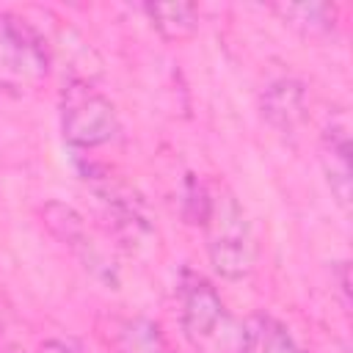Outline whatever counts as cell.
<instances>
[{
	"label": "cell",
	"mask_w": 353,
	"mask_h": 353,
	"mask_svg": "<svg viewBox=\"0 0 353 353\" xmlns=\"http://www.w3.org/2000/svg\"><path fill=\"white\" fill-rule=\"evenodd\" d=\"M179 323L182 334L196 353H243L245 350V323H240L215 287L196 270H182L179 276Z\"/></svg>",
	"instance_id": "6da1fadb"
},
{
	"label": "cell",
	"mask_w": 353,
	"mask_h": 353,
	"mask_svg": "<svg viewBox=\"0 0 353 353\" xmlns=\"http://www.w3.org/2000/svg\"><path fill=\"white\" fill-rule=\"evenodd\" d=\"M207 234V254L223 279H243L256 262V240L245 210L232 190H210V207L201 221Z\"/></svg>",
	"instance_id": "7a4b0ae2"
},
{
	"label": "cell",
	"mask_w": 353,
	"mask_h": 353,
	"mask_svg": "<svg viewBox=\"0 0 353 353\" xmlns=\"http://www.w3.org/2000/svg\"><path fill=\"white\" fill-rule=\"evenodd\" d=\"M61 130L69 146L94 149L116 138L119 113L113 102L83 80H72L61 91Z\"/></svg>",
	"instance_id": "3957f363"
},
{
	"label": "cell",
	"mask_w": 353,
	"mask_h": 353,
	"mask_svg": "<svg viewBox=\"0 0 353 353\" xmlns=\"http://www.w3.org/2000/svg\"><path fill=\"white\" fill-rule=\"evenodd\" d=\"M47 72L50 58L39 33L14 14H0V91H33L47 80Z\"/></svg>",
	"instance_id": "277c9868"
},
{
	"label": "cell",
	"mask_w": 353,
	"mask_h": 353,
	"mask_svg": "<svg viewBox=\"0 0 353 353\" xmlns=\"http://www.w3.org/2000/svg\"><path fill=\"white\" fill-rule=\"evenodd\" d=\"M323 168L328 188L339 207H350V124L347 116L339 113L328 121L323 132Z\"/></svg>",
	"instance_id": "5b68a950"
},
{
	"label": "cell",
	"mask_w": 353,
	"mask_h": 353,
	"mask_svg": "<svg viewBox=\"0 0 353 353\" xmlns=\"http://www.w3.org/2000/svg\"><path fill=\"white\" fill-rule=\"evenodd\" d=\"M41 218H44V226L85 262V268H91L97 273L102 270V259H99L97 248L91 245V237L85 232V221L74 207H69L63 201H50V204H44Z\"/></svg>",
	"instance_id": "8992f818"
},
{
	"label": "cell",
	"mask_w": 353,
	"mask_h": 353,
	"mask_svg": "<svg viewBox=\"0 0 353 353\" xmlns=\"http://www.w3.org/2000/svg\"><path fill=\"white\" fill-rule=\"evenodd\" d=\"M262 116L279 132H295L306 121V94L298 80H279L262 94Z\"/></svg>",
	"instance_id": "52a82bcc"
},
{
	"label": "cell",
	"mask_w": 353,
	"mask_h": 353,
	"mask_svg": "<svg viewBox=\"0 0 353 353\" xmlns=\"http://www.w3.org/2000/svg\"><path fill=\"white\" fill-rule=\"evenodd\" d=\"M143 11L154 30L168 41L190 39L199 30V8L193 3H146Z\"/></svg>",
	"instance_id": "ba28073f"
},
{
	"label": "cell",
	"mask_w": 353,
	"mask_h": 353,
	"mask_svg": "<svg viewBox=\"0 0 353 353\" xmlns=\"http://www.w3.org/2000/svg\"><path fill=\"white\" fill-rule=\"evenodd\" d=\"M243 353H303L292 334L268 314H254L245 323V350Z\"/></svg>",
	"instance_id": "9c48e42d"
},
{
	"label": "cell",
	"mask_w": 353,
	"mask_h": 353,
	"mask_svg": "<svg viewBox=\"0 0 353 353\" xmlns=\"http://www.w3.org/2000/svg\"><path fill=\"white\" fill-rule=\"evenodd\" d=\"M273 11L295 30L314 36V33H328L336 25V6L334 3H287V6H273Z\"/></svg>",
	"instance_id": "30bf717a"
},
{
	"label": "cell",
	"mask_w": 353,
	"mask_h": 353,
	"mask_svg": "<svg viewBox=\"0 0 353 353\" xmlns=\"http://www.w3.org/2000/svg\"><path fill=\"white\" fill-rule=\"evenodd\" d=\"M0 353H30L22 336L19 317L11 303L0 298Z\"/></svg>",
	"instance_id": "8fae6325"
},
{
	"label": "cell",
	"mask_w": 353,
	"mask_h": 353,
	"mask_svg": "<svg viewBox=\"0 0 353 353\" xmlns=\"http://www.w3.org/2000/svg\"><path fill=\"white\" fill-rule=\"evenodd\" d=\"M132 353H165V345H163V336H160V328L154 323H146V320H135V323H127V331H124Z\"/></svg>",
	"instance_id": "7c38bea8"
},
{
	"label": "cell",
	"mask_w": 353,
	"mask_h": 353,
	"mask_svg": "<svg viewBox=\"0 0 353 353\" xmlns=\"http://www.w3.org/2000/svg\"><path fill=\"white\" fill-rule=\"evenodd\" d=\"M36 353H77L72 345H66V342H61V339H47V342H41L39 347H36Z\"/></svg>",
	"instance_id": "4fadbf2b"
}]
</instances>
